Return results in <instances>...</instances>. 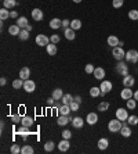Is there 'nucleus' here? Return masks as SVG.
<instances>
[{"mask_svg":"<svg viewBox=\"0 0 138 154\" xmlns=\"http://www.w3.org/2000/svg\"><path fill=\"white\" fill-rule=\"evenodd\" d=\"M6 83H7V79L4 78V76H1V78H0V85H1V86H4V85H6Z\"/></svg>","mask_w":138,"mask_h":154,"instance_id":"53","label":"nucleus"},{"mask_svg":"<svg viewBox=\"0 0 138 154\" xmlns=\"http://www.w3.org/2000/svg\"><path fill=\"white\" fill-rule=\"evenodd\" d=\"M71 28L75 29V31H78V29L81 28V21L78 20V18H75L73 21H71Z\"/></svg>","mask_w":138,"mask_h":154,"instance_id":"36","label":"nucleus"},{"mask_svg":"<svg viewBox=\"0 0 138 154\" xmlns=\"http://www.w3.org/2000/svg\"><path fill=\"white\" fill-rule=\"evenodd\" d=\"M7 18H10V11H8V8H6V7L0 8V20L4 21V20H7Z\"/></svg>","mask_w":138,"mask_h":154,"instance_id":"34","label":"nucleus"},{"mask_svg":"<svg viewBox=\"0 0 138 154\" xmlns=\"http://www.w3.org/2000/svg\"><path fill=\"white\" fill-rule=\"evenodd\" d=\"M109 107H110V104L108 103V101H101V103L98 104V111H101V112H105V111H108L109 110Z\"/></svg>","mask_w":138,"mask_h":154,"instance_id":"32","label":"nucleus"},{"mask_svg":"<svg viewBox=\"0 0 138 154\" xmlns=\"http://www.w3.org/2000/svg\"><path fill=\"white\" fill-rule=\"evenodd\" d=\"M22 117H24V115H21V114H19V112H18V114L11 115V117H10V119H11V122H13L14 125H17V124H19V122L22 121Z\"/></svg>","mask_w":138,"mask_h":154,"instance_id":"35","label":"nucleus"},{"mask_svg":"<svg viewBox=\"0 0 138 154\" xmlns=\"http://www.w3.org/2000/svg\"><path fill=\"white\" fill-rule=\"evenodd\" d=\"M127 122H128V125L130 126H135L138 124V117L137 115H130L128 119H127Z\"/></svg>","mask_w":138,"mask_h":154,"instance_id":"40","label":"nucleus"},{"mask_svg":"<svg viewBox=\"0 0 138 154\" xmlns=\"http://www.w3.org/2000/svg\"><path fill=\"white\" fill-rule=\"evenodd\" d=\"M94 78L98 79V81H102L104 78H105V69L102 68V67H95V69H94Z\"/></svg>","mask_w":138,"mask_h":154,"instance_id":"14","label":"nucleus"},{"mask_svg":"<svg viewBox=\"0 0 138 154\" xmlns=\"http://www.w3.org/2000/svg\"><path fill=\"white\" fill-rule=\"evenodd\" d=\"M62 26H64V29L69 28V26H71V21H69V20H62Z\"/></svg>","mask_w":138,"mask_h":154,"instance_id":"51","label":"nucleus"},{"mask_svg":"<svg viewBox=\"0 0 138 154\" xmlns=\"http://www.w3.org/2000/svg\"><path fill=\"white\" fill-rule=\"evenodd\" d=\"M71 137H72V132L69 131V129H65L64 132H62V139H68V140H69Z\"/></svg>","mask_w":138,"mask_h":154,"instance_id":"49","label":"nucleus"},{"mask_svg":"<svg viewBox=\"0 0 138 154\" xmlns=\"http://www.w3.org/2000/svg\"><path fill=\"white\" fill-rule=\"evenodd\" d=\"M72 100H73V96H72V94H69V93L64 94V97L61 99V101H62V104H69Z\"/></svg>","mask_w":138,"mask_h":154,"instance_id":"41","label":"nucleus"},{"mask_svg":"<svg viewBox=\"0 0 138 154\" xmlns=\"http://www.w3.org/2000/svg\"><path fill=\"white\" fill-rule=\"evenodd\" d=\"M60 40H61V38L57 35V33H53V35L50 36V42H51V43H55V45H57Z\"/></svg>","mask_w":138,"mask_h":154,"instance_id":"48","label":"nucleus"},{"mask_svg":"<svg viewBox=\"0 0 138 154\" xmlns=\"http://www.w3.org/2000/svg\"><path fill=\"white\" fill-rule=\"evenodd\" d=\"M19 39L21 40H28L29 39V31H26V29H21V33H19Z\"/></svg>","mask_w":138,"mask_h":154,"instance_id":"42","label":"nucleus"},{"mask_svg":"<svg viewBox=\"0 0 138 154\" xmlns=\"http://www.w3.org/2000/svg\"><path fill=\"white\" fill-rule=\"evenodd\" d=\"M128 111H127V108H117L116 110V118L117 119H120L122 122H124V121H127L128 119Z\"/></svg>","mask_w":138,"mask_h":154,"instance_id":"5","label":"nucleus"},{"mask_svg":"<svg viewBox=\"0 0 138 154\" xmlns=\"http://www.w3.org/2000/svg\"><path fill=\"white\" fill-rule=\"evenodd\" d=\"M119 38L117 36H115V35H110V36H108V39H106V43H108V46H110V47H116V46H119Z\"/></svg>","mask_w":138,"mask_h":154,"instance_id":"17","label":"nucleus"},{"mask_svg":"<svg viewBox=\"0 0 138 154\" xmlns=\"http://www.w3.org/2000/svg\"><path fill=\"white\" fill-rule=\"evenodd\" d=\"M21 149H22V147H19V144H13V146H11V149H10V151L13 154H19V153H21Z\"/></svg>","mask_w":138,"mask_h":154,"instance_id":"45","label":"nucleus"},{"mask_svg":"<svg viewBox=\"0 0 138 154\" xmlns=\"http://www.w3.org/2000/svg\"><path fill=\"white\" fill-rule=\"evenodd\" d=\"M17 133H19V136H22V139L26 142V140H28V136H31V129H29V126L21 125V128L18 129Z\"/></svg>","mask_w":138,"mask_h":154,"instance_id":"9","label":"nucleus"},{"mask_svg":"<svg viewBox=\"0 0 138 154\" xmlns=\"http://www.w3.org/2000/svg\"><path fill=\"white\" fill-rule=\"evenodd\" d=\"M72 125H73V128H76V129L83 128V125H84V119L81 118V117H75L73 121H72Z\"/></svg>","mask_w":138,"mask_h":154,"instance_id":"22","label":"nucleus"},{"mask_svg":"<svg viewBox=\"0 0 138 154\" xmlns=\"http://www.w3.org/2000/svg\"><path fill=\"white\" fill-rule=\"evenodd\" d=\"M94 69H95V67L92 64H86V67H84V71H86V74H94Z\"/></svg>","mask_w":138,"mask_h":154,"instance_id":"46","label":"nucleus"},{"mask_svg":"<svg viewBox=\"0 0 138 154\" xmlns=\"http://www.w3.org/2000/svg\"><path fill=\"white\" fill-rule=\"evenodd\" d=\"M19 78L24 79V81L31 78V68H29V67H22V68L19 69Z\"/></svg>","mask_w":138,"mask_h":154,"instance_id":"16","label":"nucleus"},{"mask_svg":"<svg viewBox=\"0 0 138 154\" xmlns=\"http://www.w3.org/2000/svg\"><path fill=\"white\" fill-rule=\"evenodd\" d=\"M69 147H71V143H69V140L68 139H62L58 143V150L62 151V153H65V151L69 150Z\"/></svg>","mask_w":138,"mask_h":154,"instance_id":"15","label":"nucleus"},{"mask_svg":"<svg viewBox=\"0 0 138 154\" xmlns=\"http://www.w3.org/2000/svg\"><path fill=\"white\" fill-rule=\"evenodd\" d=\"M112 56L116 61H120V60H124L126 57V51L123 50L122 46H116V47H112Z\"/></svg>","mask_w":138,"mask_h":154,"instance_id":"4","label":"nucleus"},{"mask_svg":"<svg viewBox=\"0 0 138 154\" xmlns=\"http://www.w3.org/2000/svg\"><path fill=\"white\" fill-rule=\"evenodd\" d=\"M24 89L28 93H33L36 90V83L33 82L32 79H26V81H24Z\"/></svg>","mask_w":138,"mask_h":154,"instance_id":"8","label":"nucleus"},{"mask_svg":"<svg viewBox=\"0 0 138 154\" xmlns=\"http://www.w3.org/2000/svg\"><path fill=\"white\" fill-rule=\"evenodd\" d=\"M135 85V78L133 75H126L123 76V86L124 88H133V86Z\"/></svg>","mask_w":138,"mask_h":154,"instance_id":"10","label":"nucleus"},{"mask_svg":"<svg viewBox=\"0 0 138 154\" xmlns=\"http://www.w3.org/2000/svg\"><path fill=\"white\" fill-rule=\"evenodd\" d=\"M133 96H134V92L131 90V88H124L120 92V97L123 100H128V99H131Z\"/></svg>","mask_w":138,"mask_h":154,"instance_id":"13","label":"nucleus"},{"mask_svg":"<svg viewBox=\"0 0 138 154\" xmlns=\"http://www.w3.org/2000/svg\"><path fill=\"white\" fill-rule=\"evenodd\" d=\"M99 88H101V92L102 93H109V92H112V89H113V85H112V82L110 81H101V85H99Z\"/></svg>","mask_w":138,"mask_h":154,"instance_id":"6","label":"nucleus"},{"mask_svg":"<svg viewBox=\"0 0 138 154\" xmlns=\"http://www.w3.org/2000/svg\"><path fill=\"white\" fill-rule=\"evenodd\" d=\"M13 88H14V89H21V88H24V79L18 78V79H15V81H13Z\"/></svg>","mask_w":138,"mask_h":154,"instance_id":"38","label":"nucleus"},{"mask_svg":"<svg viewBox=\"0 0 138 154\" xmlns=\"http://www.w3.org/2000/svg\"><path fill=\"white\" fill-rule=\"evenodd\" d=\"M36 45L37 46H47L50 43V38L46 35H43V33H39V35L36 36Z\"/></svg>","mask_w":138,"mask_h":154,"instance_id":"7","label":"nucleus"},{"mask_svg":"<svg viewBox=\"0 0 138 154\" xmlns=\"http://www.w3.org/2000/svg\"><path fill=\"white\" fill-rule=\"evenodd\" d=\"M98 114L97 112H89L87 117H86V122L89 124V125H95L97 122H98Z\"/></svg>","mask_w":138,"mask_h":154,"instance_id":"11","label":"nucleus"},{"mask_svg":"<svg viewBox=\"0 0 138 154\" xmlns=\"http://www.w3.org/2000/svg\"><path fill=\"white\" fill-rule=\"evenodd\" d=\"M99 94H101V88L99 86H92L91 89H90V96L91 97H99Z\"/></svg>","mask_w":138,"mask_h":154,"instance_id":"31","label":"nucleus"},{"mask_svg":"<svg viewBox=\"0 0 138 154\" xmlns=\"http://www.w3.org/2000/svg\"><path fill=\"white\" fill-rule=\"evenodd\" d=\"M54 147H55V143H54V142H51V140H48V142H46V143H44V151L50 153V151L54 150Z\"/></svg>","mask_w":138,"mask_h":154,"instance_id":"39","label":"nucleus"},{"mask_svg":"<svg viewBox=\"0 0 138 154\" xmlns=\"http://www.w3.org/2000/svg\"><path fill=\"white\" fill-rule=\"evenodd\" d=\"M73 99H75V100H76V101H78V103H81V97L79 96V94H78V96H75Z\"/></svg>","mask_w":138,"mask_h":154,"instance_id":"54","label":"nucleus"},{"mask_svg":"<svg viewBox=\"0 0 138 154\" xmlns=\"http://www.w3.org/2000/svg\"><path fill=\"white\" fill-rule=\"evenodd\" d=\"M29 22H28V18L26 17H18L17 18V25L19 26L21 29H24V28H26V25H28Z\"/></svg>","mask_w":138,"mask_h":154,"instance_id":"28","label":"nucleus"},{"mask_svg":"<svg viewBox=\"0 0 138 154\" xmlns=\"http://www.w3.org/2000/svg\"><path fill=\"white\" fill-rule=\"evenodd\" d=\"M115 71H116L119 75H122V76L128 75V64H127V61H124V60L117 61L116 67H115Z\"/></svg>","mask_w":138,"mask_h":154,"instance_id":"1","label":"nucleus"},{"mask_svg":"<svg viewBox=\"0 0 138 154\" xmlns=\"http://www.w3.org/2000/svg\"><path fill=\"white\" fill-rule=\"evenodd\" d=\"M126 106H127V110H134L137 107V100H135L134 97H131V99L126 100Z\"/></svg>","mask_w":138,"mask_h":154,"instance_id":"33","label":"nucleus"},{"mask_svg":"<svg viewBox=\"0 0 138 154\" xmlns=\"http://www.w3.org/2000/svg\"><path fill=\"white\" fill-rule=\"evenodd\" d=\"M33 122H35V119L32 118V117H29V115H24L22 117V121H21V125H25V126H31L33 125Z\"/></svg>","mask_w":138,"mask_h":154,"instance_id":"26","label":"nucleus"},{"mask_svg":"<svg viewBox=\"0 0 138 154\" xmlns=\"http://www.w3.org/2000/svg\"><path fill=\"white\" fill-rule=\"evenodd\" d=\"M133 97H134L135 100L138 101V90H135V92H134V96H133Z\"/></svg>","mask_w":138,"mask_h":154,"instance_id":"56","label":"nucleus"},{"mask_svg":"<svg viewBox=\"0 0 138 154\" xmlns=\"http://www.w3.org/2000/svg\"><path fill=\"white\" fill-rule=\"evenodd\" d=\"M69 122H71L69 115H60V117H58V119H57V124L60 126H65V125H68Z\"/></svg>","mask_w":138,"mask_h":154,"instance_id":"20","label":"nucleus"},{"mask_svg":"<svg viewBox=\"0 0 138 154\" xmlns=\"http://www.w3.org/2000/svg\"><path fill=\"white\" fill-rule=\"evenodd\" d=\"M69 107H71L72 111H78L79 107H80V103H78V101H76V100L73 99V100H72L71 103H69Z\"/></svg>","mask_w":138,"mask_h":154,"instance_id":"44","label":"nucleus"},{"mask_svg":"<svg viewBox=\"0 0 138 154\" xmlns=\"http://www.w3.org/2000/svg\"><path fill=\"white\" fill-rule=\"evenodd\" d=\"M123 4H124V0H112V6H113L115 8L123 7Z\"/></svg>","mask_w":138,"mask_h":154,"instance_id":"47","label":"nucleus"},{"mask_svg":"<svg viewBox=\"0 0 138 154\" xmlns=\"http://www.w3.org/2000/svg\"><path fill=\"white\" fill-rule=\"evenodd\" d=\"M124 60L127 63H131V64H137L138 63V51L135 49H130L128 51H126V57Z\"/></svg>","mask_w":138,"mask_h":154,"instance_id":"3","label":"nucleus"},{"mask_svg":"<svg viewBox=\"0 0 138 154\" xmlns=\"http://www.w3.org/2000/svg\"><path fill=\"white\" fill-rule=\"evenodd\" d=\"M32 28H33V26L31 25V24H28V25H26V28H24V29H26V31H29V32H31V31H32Z\"/></svg>","mask_w":138,"mask_h":154,"instance_id":"55","label":"nucleus"},{"mask_svg":"<svg viewBox=\"0 0 138 154\" xmlns=\"http://www.w3.org/2000/svg\"><path fill=\"white\" fill-rule=\"evenodd\" d=\"M119 133H120L123 137H130L131 136V133L133 132H131V128H130V125H128V122H124Z\"/></svg>","mask_w":138,"mask_h":154,"instance_id":"12","label":"nucleus"},{"mask_svg":"<svg viewBox=\"0 0 138 154\" xmlns=\"http://www.w3.org/2000/svg\"><path fill=\"white\" fill-rule=\"evenodd\" d=\"M97 146H98L99 150H106L108 146H109V140L106 139V137H101V139L97 142Z\"/></svg>","mask_w":138,"mask_h":154,"instance_id":"19","label":"nucleus"},{"mask_svg":"<svg viewBox=\"0 0 138 154\" xmlns=\"http://www.w3.org/2000/svg\"><path fill=\"white\" fill-rule=\"evenodd\" d=\"M54 103H55V99H54L53 96L50 97V99H47V106H48V107H54Z\"/></svg>","mask_w":138,"mask_h":154,"instance_id":"50","label":"nucleus"},{"mask_svg":"<svg viewBox=\"0 0 138 154\" xmlns=\"http://www.w3.org/2000/svg\"><path fill=\"white\" fill-rule=\"evenodd\" d=\"M71 107H69V104H62L60 108H58V114L60 115H69L71 114Z\"/></svg>","mask_w":138,"mask_h":154,"instance_id":"24","label":"nucleus"},{"mask_svg":"<svg viewBox=\"0 0 138 154\" xmlns=\"http://www.w3.org/2000/svg\"><path fill=\"white\" fill-rule=\"evenodd\" d=\"M80 2H81V0H73V3H76V4H79Z\"/></svg>","mask_w":138,"mask_h":154,"instance_id":"57","label":"nucleus"},{"mask_svg":"<svg viewBox=\"0 0 138 154\" xmlns=\"http://www.w3.org/2000/svg\"><path fill=\"white\" fill-rule=\"evenodd\" d=\"M18 4L17 0H3V7L8 8V10H11V8H14L15 6Z\"/></svg>","mask_w":138,"mask_h":154,"instance_id":"29","label":"nucleus"},{"mask_svg":"<svg viewBox=\"0 0 138 154\" xmlns=\"http://www.w3.org/2000/svg\"><path fill=\"white\" fill-rule=\"evenodd\" d=\"M46 50H47V54H48V56H55V54H57V45L50 42L46 46Z\"/></svg>","mask_w":138,"mask_h":154,"instance_id":"21","label":"nucleus"},{"mask_svg":"<svg viewBox=\"0 0 138 154\" xmlns=\"http://www.w3.org/2000/svg\"><path fill=\"white\" fill-rule=\"evenodd\" d=\"M64 35H65V38H66L68 40H73L75 38H76V33H75V29H72L71 26H69V28H65V31H64Z\"/></svg>","mask_w":138,"mask_h":154,"instance_id":"23","label":"nucleus"},{"mask_svg":"<svg viewBox=\"0 0 138 154\" xmlns=\"http://www.w3.org/2000/svg\"><path fill=\"white\" fill-rule=\"evenodd\" d=\"M10 18H18L17 11H10Z\"/></svg>","mask_w":138,"mask_h":154,"instance_id":"52","label":"nucleus"},{"mask_svg":"<svg viewBox=\"0 0 138 154\" xmlns=\"http://www.w3.org/2000/svg\"><path fill=\"white\" fill-rule=\"evenodd\" d=\"M61 26H62V20H60V18H53L50 21V28L51 29H58Z\"/></svg>","mask_w":138,"mask_h":154,"instance_id":"25","label":"nucleus"},{"mask_svg":"<svg viewBox=\"0 0 138 154\" xmlns=\"http://www.w3.org/2000/svg\"><path fill=\"white\" fill-rule=\"evenodd\" d=\"M128 18L133 20V21H137L138 20V10H130L128 11Z\"/></svg>","mask_w":138,"mask_h":154,"instance_id":"43","label":"nucleus"},{"mask_svg":"<svg viewBox=\"0 0 138 154\" xmlns=\"http://www.w3.org/2000/svg\"><path fill=\"white\" fill-rule=\"evenodd\" d=\"M33 147L31 146V144H25V146H22L21 149V154H32L33 153Z\"/></svg>","mask_w":138,"mask_h":154,"instance_id":"37","label":"nucleus"},{"mask_svg":"<svg viewBox=\"0 0 138 154\" xmlns=\"http://www.w3.org/2000/svg\"><path fill=\"white\" fill-rule=\"evenodd\" d=\"M31 14H32V18L35 21H42L43 17H44V14H43V11L40 8H33Z\"/></svg>","mask_w":138,"mask_h":154,"instance_id":"18","label":"nucleus"},{"mask_svg":"<svg viewBox=\"0 0 138 154\" xmlns=\"http://www.w3.org/2000/svg\"><path fill=\"white\" fill-rule=\"evenodd\" d=\"M8 33L13 36H18L19 33H21V28L17 25V24H14V25H10L8 26Z\"/></svg>","mask_w":138,"mask_h":154,"instance_id":"27","label":"nucleus"},{"mask_svg":"<svg viewBox=\"0 0 138 154\" xmlns=\"http://www.w3.org/2000/svg\"><path fill=\"white\" fill-rule=\"evenodd\" d=\"M51 96L55 99V100H61L62 97H64V92H62V89H60V88H57V89L53 90V94Z\"/></svg>","mask_w":138,"mask_h":154,"instance_id":"30","label":"nucleus"},{"mask_svg":"<svg viewBox=\"0 0 138 154\" xmlns=\"http://www.w3.org/2000/svg\"><path fill=\"white\" fill-rule=\"evenodd\" d=\"M122 126H123V122L120 121V119H110L109 122H108V131L112 133H116V132H120Z\"/></svg>","mask_w":138,"mask_h":154,"instance_id":"2","label":"nucleus"}]
</instances>
